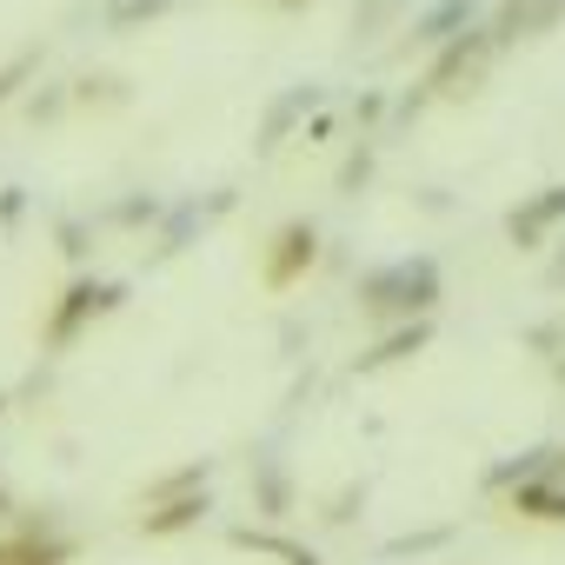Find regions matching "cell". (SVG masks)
<instances>
[{
	"mask_svg": "<svg viewBox=\"0 0 565 565\" xmlns=\"http://www.w3.org/2000/svg\"><path fill=\"white\" fill-rule=\"evenodd\" d=\"M67 100H74V94H34V100H28V114H34V120H61V114H67Z\"/></svg>",
	"mask_w": 565,
	"mask_h": 565,
	"instance_id": "cell-24",
	"label": "cell"
},
{
	"mask_svg": "<svg viewBox=\"0 0 565 565\" xmlns=\"http://www.w3.org/2000/svg\"><path fill=\"white\" fill-rule=\"evenodd\" d=\"M380 120H386V94H366V100L353 107V127H366V134H373Z\"/></svg>",
	"mask_w": 565,
	"mask_h": 565,
	"instance_id": "cell-25",
	"label": "cell"
},
{
	"mask_svg": "<svg viewBox=\"0 0 565 565\" xmlns=\"http://www.w3.org/2000/svg\"><path fill=\"white\" fill-rule=\"evenodd\" d=\"M233 545H239V552H266V558H279V565H320L313 545H300V539H287V532H266V525H233Z\"/></svg>",
	"mask_w": 565,
	"mask_h": 565,
	"instance_id": "cell-14",
	"label": "cell"
},
{
	"mask_svg": "<svg viewBox=\"0 0 565 565\" xmlns=\"http://www.w3.org/2000/svg\"><path fill=\"white\" fill-rule=\"evenodd\" d=\"M127 300V287H120V279H67V294L54 300V313H47V353H67L94 320H107L114 307Z\"/></svg>",
	"mask_w": 565,
	"mask_h": 565,
	"instance_id": "cell-3",
	"label": "cell"
},
{
	"mask_svg": "<svg viewBox=\"0 0 565 565\" xmlns=\"http://www.w3.org/2000/svg\"><path fill=\"white\" fill-rule=\"evenodd\" d=\"M0 512H14V499H8V486H0Z\"/></svg>",
	"mask_w": 565,
	"mask_h": 565,
	"instance_id": "cell-30",
	"label": "cell"
},
{
	"mask_svg": "<svg viewBox=\"0 0 565 565\" xmlns=\"http://www.w3.org/2000/svg\"><path fill=\"white\" fill-rule=\"evenodd\" d=\"M479 14H492V0H426V8L413 14V28H406V47L439 54L446 41H459L466 28H479Z\"/></svg>",
	"mask_w": 565,
	"mask_h": 565,
	"instance_id": "cell-6",
	"label": "cell"
},
{
	"mask_svg": "<svg viewBox=\"0 0 565 565\" xmlns=\"http://www.w3.org/2000/svg\"><path fill=\"white\" fill-rule=\"evenodd\" d=\"M313 259H320V226H313V220L273 226V239L259 246V279H266V294H294L300 279L313 273Z\"/></svg>",
	"mask_w": 565,
	"mask_h": 565,
	"instance_id": "cell-4",
	"label": "cell"
},
{
	"mask_svg": "<svg viewBox=\"0 0 565 565\" xmlns=\"http://www.w3.org/2000/svg\"><path fill=\"white\" fill-rule=\"evenodd\" d=\"M366 180H373V140H366V147H353V153H347V167H340V193H360V186H366Z\"/></svg>",
	"mask_w": 565,
	"mask_h": 565,
	"instance_id": "cell-21",
	"label": "cell"
},
{
	"mask_svg": "<svg viewBox=\"0 0 565 565\" xmlns=\"http://www.w3.org/2000/svg\"><path fill=\"white\" fill-rule=\"evenodd\" d=\"M499 54H505V47L492 41V28H486V21H479V28H466L459 41H446V47L433 54V67H426V94H433V100H466V94H479Z\"/></svg>",
	"mask_w": 565,
	"mask_h": 565,
	"instance_id": "cell-2",
	"label": "cell"
},
{
	"mask_svg": "<svg viewBox=\"0 0 565 565\" xmlns=\"http://www.w3.org/2000/svg\"><path fill=\"white\" fill-rule=\"evenodd\" d=\"M61 253H67V259L87 253V226H81V220H61Z\"/></svg>",
	"mask_w": 565,
	"mask_h": 565,
	"instance_id": "cell-26",
	"label": "cell"
},
{
	"mask_svg": "<svg viewBox=\"0 0 565 565\" xmlns=\"http://www.w3.org/2000/svg\"><path fill=\"white\" fill-rule=\"evenodd\" d=\"M545 287L565 294V239H558V253H552V266H545Z\"/></svg>",
	"mask_w": 565,
	"mask_h": 565,
	"instance_id": "cell-28",
	"label": "cell"
},
{
	"mask_svg": "<svg viewBox=\"0 0 565 565\" xmlns=\"http://www.w3.org/2000/svg\"><path fill=\"white\" fill-rule=\"evenodd\" d=\"M558 21H565V0H492V14H486V28H492L499 47L545 41Z\"/></svg>",
	"mask_w": 565,
	"mask_h": 565,
	"instance_id": "cell-7",
	"label": "cell"
},
{
	"mask_svg": "<svg viewBox=\"0 0 565 565\" xmlns=\"http://www.w3.org/2000/svg\"><path fill=\"white\" fill-rule=\"evenodd\" d=\"M433 340V320H399V327H386L366 353H360V373H386V366H406L419 347Z\"/></svg>",
	"mask_w": 565,
	"mask_h": 565,
	"instance_id": "cell-10",
	"label": "cell"
},
{
	"mask_svg": "<svg viewBox=\"0 0 565 565\" xmlns=\"http://www.w3.org/2000/svg\"><path fill=\"white\" fill-rule=\"evenodd\" d=\"M28 74H34V54H14L8 67H0V107H8V100H14V87H21Z\"/></svg>",
	"mask_w": 565,
	"mask_h": 565,
	"instance_id": "cell-22",
	"label": "cell"
},
{
	"mask_svg": "<svg viewBox=\"0 0 565 565\" xmlns=\"http://www.w3.org/2000/svg\"><path fill=\"white\" fill-rule=\"evenodd\" d=\"M446 300V273L433 253H406V259H386V266H366L360 287H353V307L373 320V327H399V320H433V307Z\"/></svg>",
	"mask_w": 565,
	"mask_h": 565,
	"instance_id": "cell-1",
	"label": "cell"
},
{
	"mask_svg": "<svg viewBox=\"0 0 565 565\" xmlns=\"http://www.w3.org/2000/svg\"><path fill=\"white\" fill-rule=\"evenodd\" d=\"M206 512H213V499H206V486H200V492H180V499L147 505V512H140V532H147V539H173V532H193Z\"/></svg>",
	"mask_w": 565,
	"mask_h": 565,
	"instance_id": "cell-13",
	"label": "cell"
},
{
	"mask_svg": "<svg viewBox=\"0 0 565 565\" xmlns=\"http://www.w3.org/2000/svg\"><path fill=\"white\" fill-rule=\"evenodd\" d=\"M525 340H532V347H539L545 360H558V353H565V327H558V320H545V327H532Z\"/></svg>",
	"mask_w": 565,
	"mask_h": 565,
	"instance_id": "cell-23",
	"label": "cell"
},
{
	"mask_svg": "<svg viewBox=\"0 0 565 565\" xmlns=\"http://www.w3.org/2000/svg\"><path fill=\"white\" fill-rule=\"evenodd\" d=\"M558 226H565V180H552V186L525 193V200L505 213V239H512L519 253H539Z\"/></svg>",
	"mask_w": 565,
	"mask_h": 565,
	"instance_id": "cell-5",
	"label": "cell"
},
{
	"mask_svg": "<svg viewBox=\"0 0 565 565\" xmlns=\"http://www.w3.org/2000/svg\"><path fill=\"white\" fill-rule=\"evenodd\" d=\"M552 466H558V452H552V446H525V452H512L505 466H492V472H486V486H492V492H512V486H525L532 472H552Z\"/></svg>",
	"mask_w": 565,
	"mask_h": 565,
	"instance_id": "cell-16",
	"label": "cell"
},
{
	"mask_svg": "<svg viewBox=\"0 0 565 565\" xmlns=\"http://www.w3.org/2000/svg\"><path fill=\"white\" fill-rule=\"evenodd\" d=\"M287 8H307V0H287Z\"/></svg>",
	"mask_w": 565,
	"mask_h": 565,
	"instance_id": "cell-31",
	"label": "cell"
},
{
	"mask_svg": "<svg viewBox=\"0 0 565 565\" xmlns=\"http://www.w3.org/2000/svg\"><path fill=\"white\" fill-rule=\"evenodd\" d=\"M74 539H61L47 519H21L14 532H0V565H67Z\"/></svg>",
	"mask_w": 565,
	"mask_h": 565,
	"instance_id": "cell-8",
	"label": "cell"
},
{
	"mask_svg": "<svg viewBox=\"0 0 565 565\" xmlns=\"http://www.w3.org/2000/svg\"><path fill=\"white\" fill-rule=\"evenodd\" d=\"M226 206H233V193H213L206 206H200V200H180V206H167V220H160V253H180V246H186L193 233H206V226H213Z\"/></svg>",
	"mask_w": 565,
	"mask_h": 565,
	"instance_id": "cell-12",
	"label": "cell"
},
{
	"mask_svg": "<svg viewBox=\"0 0 565 565\" xmlns=\"http://www.w3.org/2000/svg\"><path fill=\"white\" fill-rule=\"evenodd\" d=\"M320 87L313 81H300V87H287V94H279L273 107H266V120H259V153H279V147H287L294 140V127H307L313 114H320Z\"/></svg>",
	"mask_w": 565,
	"mask_h": 565,
	"instance_id": "cell-9",
	"label": "cell"
},
{
	"mask_svg": "<svg viewBox=\"0 0 565 565\" xmlns=\"http://www.w3.org/2000/svg\"><path fill=\"white\" fill-rule=\"evenodd\" d=\"M558 466H565V452H558Z\"/></svg>",
	"mask_w": 565,
	"mask_h": 565,
	"instance_id": "cell-32",
	"label": "cell"
},
{
	"mask_svg": "<svg viewBox=\"0 0 565 565\" xmlns=\"http://www.w3.org/2000/svg\"><path fill=\"white\" fill-rule=\"evenodd\" d=\"M206 479H213V466H206V459H193V466H180V472H167V479H153L140 505H160V499H180V492H200Z\"/></svg>",
	"mask_w": 565,
	"mask_h": 565,
	"instance_id": "cell-18",
	"label": "cell"
},
{
	"mask_svg": "<svg viewBox=\"0 0 565 565\" xmlns=\"http://www.w3.org/2000/svg\"><path fill=\"white\" fill-rule=\"evenodd\" d=\"M107 220H114V226H153V220H167V206H160L153 193H134V200H120Z\"/></svg>",
	"mask_w": 565,
	"mask_h": 565,
	"instance_id": "cell-20",
	"label": "cell"
},
{
	"mask_svg": "<svg viewBox=\"0 0 565 565\" xmlns=\"http://www.w3.org/2000/svg\"><path fill=\"white\" fill-rule=\"evenodd\" d=\"M74 100L81 107H127V81L120 74H81L74 81Z\"/></svg>",
	"mask_w": 565,
	"mask_h": 565,
	"instance_id": "cell-19",
	"label": "cell"
},
{
	"mask_svg": "<svg viewBox=\"0 0 565 565\" xmlns=\"http://www.w3.org/2000/svg\"><path fill=\"white\" fill-rule=\"evenodd\" d=\"M253 505L266 519H287L294 512V479H287V466H279V459H259L253 466Z\"/></svg>",
	"mask_w": 565,
	"mask_h": 565,
	"instance_id": "cell-15",
	"label": "cell"
},
{
	"mask_svg": "<svg viewBox=\"0 0 565 565\" xmlns=\"http://www.w3.org/2000/svg\"><path fill=\"white\" fill-rule=\"evenodd\" d=\"M413 0H360L353 8V41H380V34H399V14Z\"/></svg>",
	"mask_w": 565,
	"mask_h": 565,
	"instance_id": "cell-17",
	"label": "cell"
},
{
	"mask_svg": "<svg viewBox=\"0 0 565 565\" xmlns=\"http://www.w3.org/2000/svg\"><path fill=\"white\" fill-rule=\"evenodd\" d=\"M21 206H28V200H21V186H0V226H14V220H21Z\"/></svg>",
	"mask_w": 565,
	"mask_h": 565,
	"instance_id": "cell-27",
	"label": "cell"
},
{
	"mask_svg": "<svg viewBox=\"0 0 565 565\" xmlns=\"http://www.w3.org/2000/svg\"><path fill=\"white\" fill-rule=\"evenodd\" d=\"M505 499H512V512H525V519L565 525V466H552V472H532V479H525V486H512Z\"/></svg>",
	"mask_w": 565,
	"mask_h": 565,
	"instance_id": "cell-11",
	"label": "cell"
},
{
	"mask_svg": "<svg viewBox=\"0 0 565 565\" xmlns=\"http://www.w3.org/2000/svg\"><path fill=\"white\" fill-rule=\"evenodd\" d=\"M552 380H558V386H565V353H558V360H552Z\"/></svg>",
	"mask_w": 565,
	"mask_h": 565,
	"instance_id": "cell-29",
	"label": "cell"
}]
</instances>
